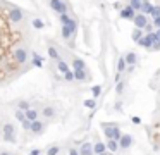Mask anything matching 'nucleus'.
<instances>
[{
	"mask_svg": "<svg viewBox=\"0 0 160 155\" xmlns=\"http://www.w3.org/2000/svg\"><path fill=\"white\" fill-rule=\"evenodd\" d=\"M103 134L105 136H107V140H112V138H114V126H105L103 128Z\"/></svg>",
	"mask_w": 160,
	"mask_h": 155,
	"instance_id": "14",
	"label": "nucleus"
},
{
	"mask_svg": "<svg viewBox=\"0 0 160 155\" xmlns=\"http://www.w3.org/2000/svg\"><path fill=\"white\" fill-rule=\"evenodd\" d=\"M153 41H155V35L150 33V35H146L145 38H141L138 43L141 45V47H150V45H153Z\"/></svg>",
	"mask_w": 160,
	"mask_h": 155,
	"instance_id": "7",
	"label": "nucleus"
},
{
	"mask_svg": "<svg viewBox=\"0 0 160 155\" xmlns=\"http://www.w3.org/2000/svg\"><path fill=\"white\" fill-rule=\"evenodd\" d=\"M53 114H55V109H53V107H45L43 109V115H45V117H53Z\"/></svg>",
	"mask_w": 160,
	"mask_h": 155,
	"instance_id": "18",
	"label": "nucleus"
},
{
	"mask_svg": "<svg viewBox=\"0 0 160 155\" xmlns=\"http://www.w3.org/2000/svg\"><path fill=\"white\" fill-rule=\"evenodd\" d=\"M93 148H95V155H98V153H105V150H107V143L97 141V143L93 145Z\"/></svg>",
	"mask_w": 160,
	"mask_h": 155,
	"instance_id": "10",
	"label": "nucleus"
},
{
	"mask_svg": "<svg viewBox=\"0 0 160 155\" xmlns=\"http://www.w3.org/2000/svg\"><path fill=\"white\" fill-rule=\"evenodd\" d=\"M72 67H74V71H78V69H86V64L83 62L81 59H74V60H72Z\"/></svg>",
	"mask_w": 160,
	"mask_h": 155,
	"instance_id": "15",
	"label": "nucleus"
},
{
	"mask_svg": "<svg viewBox=\"0 0 160 155\" xmlns=\"http://www.w3.org/2000/svg\"><path fill=\"white\" fill-rule=\"evenodd\" d=\"M108 155H112V153H108Z\"/></svg>",
	"mask_w": 160,
	"mask_h": 155,
	"instance_id": "41",
	"label": "nucleus"
},
{
	"mask_svg": "<svg viewBox=\"0 0 160 155\" xmlns=\"http://www.w3.org/2000/svg\"><path fill=\"white\" fill-rule=\"evenodd\" d=\"M98 155H108V153H107V152H105V153H98Z\"/></svg>",
	"mask_w": 160,
	"mask_h": 155,
	"instance_id": "40",
	"label": "nucleus"
},
{
	"mask_svg": "<svg viewBox=\"0 0 160 155\" xmlns=\"http://www.w3.org/2000/svg\"><path fill=\"white\" fill-rule=\"evenodd\" d=\"M28 109H30V103H28L26 100H22V102H19V110H24V112H26Z\"/></svg>",
	"mask_w": 160,
	"mask_h": 155,
	"instance_id": "28",
	"label": "nucleus"
},
{
	"mask_svg": "<svg viewBox=\"0 0 160 155\" xmlns=\"http://www.w3.org/2000/svg\"><path fill=\"white\" fill-rule=\"evenodd\" d=\"M60 148L59 147H50L48 150H47V155H59Z\"/></svg>",
	"mask_w": 160,
	"mask_h": 155,
	"instance_id": "26",
	"label": "nucleus"
},
{
	"mask_svg": "<svg viewBox=\"0 0 160 155\" xmlns=\"http://www.w3.org/2000/svg\"><path fill=\"white\" fill-rule=\"evenodd\" d=\"M71 35H72L71 28H69V26H64V24H62V36H64V38H66V40H67V38L71 36Z\"/></svg>",
	"mask_w": 160,
	"mask_h": 155,
	"instance_id": "20",
	"label": "nucleus"
},
{
	"mask_svg": "<svg viewBox=\"0 0 160 155\" xmlns=\"http://www.w3.org/2000/svg\"><path fill=\"white\" fill-rule=\"evenodd\" d=\"M119 147H121L119 141H116V140H108V141H107V148L110 150V153L117 152V150H119Z\"/></svg>",
	"mask_w": 160,
	"mask_h": 155,
	"instance_id": "12",
	"label": "nucleus"
},
{
	"mask_svg": "<svg viewBox=\"0 0 160 155\" xmlns=\"http://www.w3.org/2000/svg\"><path fill=\"white\" fill-rule=\"evenodd\" d=\"M126 62L129 64V66H134V62H136V54H134V52H129L126 55Z\"/></svg>",
	"mask_w": 160,
	"mask_h": 155,
	"instance_id": "16",
	"label": "nucleus"
},
{
	"mask_svg": "<svg viewBox=\"0 0 160 155\" xmlns=\"http://www.w3.org/2000/svg\"><path fill=\"white\" fill-rule=\"evenodd\" d=\"M50 7L59 14H66V4H62L60 0H50Z\"/></svg>",
	"mask_w": 160,
	"mask_h": 155,
	"instance_id": "2",
	"label": "nucleus"
},
{
	"mask_svg": "<svg viewBox=\"0 0 160 155\" xmlns=\"http://www.w3.org/2000/svg\"><path fill=\"white\" fill-rule=\"evenodd\" d=\"M0 155H11V153H7V152H4V153H0Z\"/></svg>",
	"mask_w": 160,
	"mask_h": 155,
	"instance_id": "39",
	"label": "nucleus"
},
{
	"mask_svg": "<svg viewBox=\"0 0 160 155\" xmlns=\"http://www.w3.org/2000/svg\"><path fill=\"white\" fill-rule=\"evenodd\" d=\"M85 107H88V109H95V107H97V102H95L93 98H91V100H85Z\"/></svg>",
	"mask_w": 160,
	"mask_h": 155,
	"instance_id": "27",
	"label": "nucleus"
},
{
	"mask_svg": "<svg viewBox=\"0 0 160 155\" xmlns=\"http://www.w3.org/2000/svg\"><path fill=\"white\" fill-rule=\"evenodd\" d=\"M64 78H66V81H74V79H76V78H74V73H71V71H69L67 74H64Z\"/></svg>",
	"mask_w": 160,
	"mask_h": 155,
	"instance_id": "30",
	"label": "nucleus"
},
{
	"mask_svg": "<svg viewBox=\"0 0 160 155\" xmlns=\"http://www.w3.org/2000/svg\"><path fill=\"white\" fill-rule=\"evenodd\" d=\"M21 17H22L21 11H17V9H11V11H9V19H11L12 22H19Z\"/></svg>",
	"mask_w": 160,
	"mask_h": 155,
	"instance_id": "8",
	"label": "nucleus"
},
{
	"mask_svg": "<svg viewBox=\"0 0 160 155\" xmlns=\"http://www.w3.org/2000/svg\"><path fill=\"white\" fill-rule=\"evenodd\" d=\"M14 117L17 119L19 122H24V121H26V112H22V110H16Z\"/></svg>",
	"mask_w": 160,
	"mask_h": 155,
	"instance_id": "17",
	"label": "nucleus"
},
{
	"mask_svg": "<svg viewBox=\"0 0 160 155\" xmlns=\"http://www.w3.org/2000/svg\"><path fill=\"white\" fill-rule=\"evenodd\" d=\"M30 155H40V150H38V148H34V150L30 152Z\"/></svg>",
	"mask_w": 160,
	"mask_h": 155,
	"instance_id": "36",
	"label": "nucleus"
},
{
	"mask_svg": "<svg viewBox=\"0 0 160 155\" xmlns=\"http://www.w3.org/2000/svg\"><path fill=\"white\" fill-rule=\"evenodd\" d=\"M31 124H33V122H31V121H28V119H26V121L22 122V128H24V129H31Z\"/></svg>",
	"mask_w": 160,
	"mask_h": 155,
	"instance_id": "33",
	"label": "nucleus"
},
{
	"mask_svg": "<svg viewBox=\"0 0 160 155\" xmlns=\"http://www.w3.org/2000/svg\"><path fill=\"white\" fill-rule=\"evenodd\" d=\"M122 90H124V83H119V85H117V88H116V92L117 93H122Z\"/></svg>",
	"mask_w": 160,
	"mask_h": 155,
	"instance_id": "34",
	"label": "nucleus"
},
{
	"mask_svg": "<svg viewBox=\"0 0 160 155\" xmlns=\"http://www.w3.org/2000/svg\"><path fill=\"white\" fill-rule=\"evenodd\" d=\"M141 7H143V12H145V14H152L153 7L148 4V2H143V5H141Z\"/></svg>",
	"mask_w": 160,
	"mask_h": 155,
	"instance_id": "23",
	"label": "nucleus"
},
{
	"mask_svg": "<svg viewBox=\"0 0 160 155\" xmlns=\"http://www.w3.org/2000/svg\"><path fill=\"white\" fill-rule=\"evenodd\" d=\"M59 71H60V73H64V74H67V73H69V66H67L64 60H59Z\"/></svg>",
	"mask_w": 160,
	"mask_h": 155,
	"instance_id": "19",
	"label": "nucleus"
},
{
	"mask_svg": "<svg viewBox=\"0 0 160 155\" xmlns=\"http://www.w3.org/2000/svg\"><path fill=\"white\" fill-rule=\"evenodd\" d=\"M133 122H134V124H139V122H141V119H139V117H133Z\"/></svg>",
	"mask_w": 160,
	"mask_h": 155,
	"instance_id": "38",
	"label": "nucleus"
},
{
	"mask_svg": "<svg viewBox=\"0 0 160 155\" xmlns=\"http://www.w3.org/2000/svg\"><path fill=\"white\" fill-rule=\"evenodd\" d=\"M33 57H34V59H33V64H34L36 67H41V57L38 55V54H33Z\"/></svg>",
	"mask_w": 160,
	"mask_h": 155,
	"instance_id": "29",
	"label": "nucleus"
},
{
	"mask_svg": "<svg viewBox=\"0 0 160 155\" xmlns=\"http://www.w3.org/2000/svg\"><path fill=\"white\" fill-rule=\"evenodd\" d=\"M79 153L81 155H95V148L91 143H85L81 148H79Z\"/></svg>",
	"mask_w": 160,
	"mask_h": 155,
	"instance_id": "6",
	"label": "nucleus"
},
{
	"mask_svg": "<svg viewBox=\"0 0 160 155\" xmlns=\"http://www.w3.org/2000/svg\"><path fill=\"white\" fill-rule=\"evenodd\" d=\"M43 129H45V122L34 121L33 124H31V129H30V131H33L34 134H41V133H43Z\"/></svg>",
	"mask_w": 160,
	"mask_h": 155,
	"instance_id": "4",
	"label": "nucleus"
},
{
	"mask_svg": "<svg viewBox=\"0 0 160 155\" xmlns=\"http://www.w3.org/2000/svg\"><path fill=\"white\" fill-rule=\"evenodd\" d=\"M26 119H28V121H31V122L38 121V112L34 110V109H28V110H26Z\"/></svg>",
	"mask_w": 160,
	"mask_h": 155,
	"instance_id": "11",
	"label": "nucleus"
},
{
	"mask_svg": "<svg viewBox=\"0 0 160 155\" xmlns=\"http://www.w3.org/2000/svg\"><path fill=\"white\" fill-rule=\"evenodd\" d=\"M134 24H136V28H145L146 26V17H145V14H138L136 17H134Z\"/></svg>",
	"mask_w": 160,
	"mask_h": 155,
	"instance_id": "9",
	"label": "nucleus"
},
{
	"mask_svg": "<svg viewBox=\"0 0 160 155\" xmlns=\"http://www.w3.org/2000/svg\"><path fill=\"white\" fill-rule=\"evenodd\" d=\"M2 131H4V140L7 141V143H14V141H16V134H14V126H12V124H5Z\"/></svg>",
	"mask_w": 160,
	"mask_h": 155,
	"instance_id": "1",
	"label": "nucleus"
},
{
	"mask_svg": "<svg viewBox=\"0 0 160 155\" xmlns=\"http://www.w3.org/2000/svg\"><path fill=\"white\" fill-rule=\"evenodd\" d=\"M152 16H153V19L160 17V7H153V11H152Z\"/></svg>",
	"mask_w": 160,
	"mask_h": 155,
	"instance_id": "31",
	"label": "nucleus"
},
{
	"mask_svg": "<svg viewBox=\"0 0 160 155\" xmlns=\"http://www.w3.org/2000/svg\"><path fill=\"white\" fill-rule=\"evenodd\" d=\"M141 33H143V31H139V28H136V30L133 31V40L139 41V40H141Z\"/></svg>",
	"mask_w": 160,
	"mask_h": 155,
	"instance_id": "22",
	"label": "nucleus"
},
{
	"mask_svg": "<svg viewBox=\"0 0 160 155\" xmlns=\"http://www.w3.org/2000/svg\"><path fill=\"white\" fill-rule=\"evenodd\" d=\"M121 17H122V19H133V21H134V17H136L134 9L131 7V5H129V7H124L122 11H121Z\"/></svg>",
	"mask_w": 160,
	"mask_h": 155,
	"instance_id": "3",
	"label": "nucleus"
},
{
	"mask_svg": "<svg viewBox=\"0 0 160 155\" xmlns=\"http://www.w3.org/2000/svg\"><path fill=\"white\" fill-rule=\"evenodd\" d=\"M69 155H81V153H79V150H76V148H71V150H69Z\"/></svg>",
	"mask_w": 160,
	"mask_h": 155,
	"instance_id": "35",
	"label": "nucleus"
},
{
	"mask_svg": "<svg viewBox=\"0 0 160 155\" xmlns=\"http://www.w3.org/2000/svg\"><path fill=\"white\" fill-rule=\"evenodd\" d=\"M33 26H34V28H38V30H41V28H43V22H41L40 19H34V21H33Z\"/></svg>",
	"mask_w": 160,
	"mask_h": 155,
	"instance_id": "32",
	"label": "nucleus"
},
{
	"mask_svg": "<svg viewBox=\"0 0 160 155\" xmlns=\"http://www.w3.org/2000/svg\"><path fill=\"white\" fill-rule=\"evenodd\" d=\"M48 55L52 57V59H55V60H60V57H59V54H57V50L53 47H50L48 48Z\"/></svg>",
	"mask_w": 160,
	"mask_h": 155,
	"instance_id": "21",
	"label": "nucleus"
},
{
	"mask_svg": "<svg viewBox=\"0 0 160 155\" xmlns=\"http://www.w3.org/2000/svg\"><path fill=\"white\" fill-rule=\"evenodd\" d=\"M124 69H126V59H119V62H117V71L122 73Z\"/></svg>",
	"mask_w": 160,
	"mask_h": 155,
	"instance_id": "24",
	"label": "nucleus"
},
{
	"mask_svg": "<svg viewBox=\"0 0 160 155\" xmlns=\"http://www.w3.org/2000/svg\"><path fill=\"white\" fill-rule=\"evenodd\" d=\"M74 78L78 79V81H85L86 78V69H78V71H74Z\"/></svg>",
	"mask_w": 160,
	"mask_h": 155,
	"instance_id": "13",
	"label": "nucleus"
},
{
	"mask_svg": "<svg viewBox=\"0 0 160 155\" xmlns=\"http://www.w3.org/2000/svg\"><path fill=\"white\" fill-rule=\"evenodd\" d=\"M119 145H121V148H129L131 145H133V136H129V134H122V138L119 140Z\"/></svg>",
	"mask_w": 160,
	"mask_h": 155,
	"instance_id": "5",
	"label": "nucleus"
},
{
	"mask_svg": "<svg viewBox=\"0 0 160 155\" xmlns=\"http://www.w3.org/2000/svg\"><path fill=\"white\" fill-rule=\"evenodd\" d=\"M153 22H155V26L160 30V17H157V19H153Z\"/></svg>",
	"mask_w": 160,
	"mask_h": 155,
	"instance_id": "37",
	"label": "nucleus"
},
{
	"mask_svg": "<svg viewBox=\"0 0 160 155\" xmlns=\"http://www.w3.org/2000/svg\"><path fill=\"white\" fill-rule=\"evenodd\" d=\"M91 93H93V96L97 98V96L102 93V86H100V85H95L93 88H91Z\"/></svg>",
	"mask_w": 160,
	"mask_h": 155,
	"instance_id": "25",
	"label": "nucleus"
}]
</instances>
